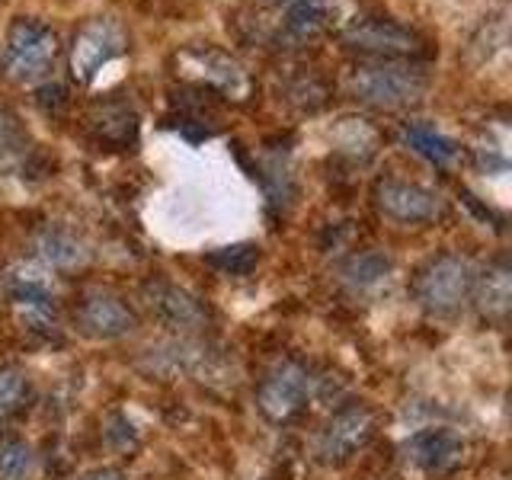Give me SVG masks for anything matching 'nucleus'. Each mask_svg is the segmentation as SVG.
Wrapping results in <instances>:
<instances>
[{"mask_svg": "<svg viewBox=\"0 0 512 480\" xmlns=\"http://www.w3.org/2000/svg\"><path fill=\"white\" fill-rule=\"evenodd\" d=\"M29 154V135L13 112L0 109V170L23 164Z\"/></svg>", "mask_w": 512, "mask_h": 480, "instance_id": "obj_18", "label": "nucleus"}, {"mask_svg": "<svg viewBox=\"0 0 512 480\" xmlns=\"http://www.w3.org/2000/svg\"><path fill=\"white\" fill-rule=\"evenodd\" d=\"M208 266H215L224 276H250L260 263V247L253 244H234V247H221L215 253L205 256Z\"/></svg>", "mask_w": 512, "mask_h": 480, "instance_id": "obj_19", "label": "nucleus"}, {"mask_svg": "<svg viewBox=\"0 0 512 480\" xmlns=\"http://www.w3.org/2000/svg\"><path fill=\"white\" fill-rule=\"evenodd\" d=\"M32 247H36V253L42 256L45 263H52V266H77V263H84L87 260V250L84 244L71 234V231H64V228H42L36 234V240H32Z\"/></svg>", "mask_w": 512, "mask_h": 480, "instance_id": "obj_13", "label": "nucleus"}, {"mask_svg": "<svg viewBox=\"0 0 512 480\" xmlns=\"http://www.w3.org/2000/svg\"><path fill=\"white\" fill-rule=\"evenodd\" d=\"M96 132H100V141L119 144V148H125V144L135 141V132H138L135 112H128L122 106L103 109V119H96Z\"/></svg>", "mask_w": 512, "mask_h": 480, "instance_id": "obj_21", "label": "nucleus"}, {"mask_svg": "<svg viewBox=\"0 0 512 480\" xmlns=\"http://www.w3.org/2000/svg\"><path fill=\"white\" fill-rule=\"evenodd\" d=\"M471 292L477 298V311L487 320H506L512 304V276L506 266H490L487 272H480Z\"/></svg>", "mask_w": 512, "mask_h": 480, "instance_id": "obj_12", "label": "nucleus"}, {"mask_svg": "<svg viewBox=\"0 0 512 480\" xmlns=\"http://www.w3.org/2000/svg\"><path fill=\"white\" fill-rule=\"evenodd\" d=\"M474 266L458 253H442L429 260L413 282V295L429 314H452L468 301L474 288Z\"/></svg>", "mask_w": 512, "mask_h": 480, "instance_id": "obj_3", "label": "nucleus"}, {"mask_svg": "<svg viewBox=\"0 0 512 480\" xmlns=\"http://www.w3.org/2000/svg\"><path fill=\"white\" fill-rule=\"evenodd\" d=\"M333 16L336 10L330 0H304V4L288 7V32H295V36H314V32L333 23Z\"/></svg>", "mask_w": 512, "mask_h": 480, "instance_id": "obj_17", "label": "nucleus"}, {"mask_svg": "<svg viewBox=\"0 0 512 480\" xmlns=\"http://www.w3.org/2000/svg\"><path fill=\"white\" fill-rule=\"evenodd\" d=\"M340 272H343V279L349 285L368 288V285H375V282H381L384 276H388V272H391V260L384 253H378V250H365V253L349 256Z\"/></svg>", "mask_w": 512, "mask_h": 480, "instance_id": "obj_16", "label": "nucleus"}, {"mask_svg": "<svg viewBox=\"0 0 512 480\" xmlns=\"http://www.w3.org/2000/svg\"><path fill=\"white\" fill-rule=\"evenodd\" d=\"M375 436V410L365 404H346L336 410L317 436V461L336 468L356 458Z\"/></svg>", "mask_w": 512, "mask_h": 480, "instance_id": "obj_4", "label": "nucleus"}, {"mask_svg": "<svg viewBox=\"0 0 512 480\" xmlns=\"http://www.w3.org/2000/svg\"><path fill=\"white\" fill-rule=\"evenodd\" d=\"M77 330L90 340H119L138 327V317L128 304L109 292H90L74 308Z\"/></svg>", "mask_w": 512, "mask_h": 480, "instance_id": "obj_8", "label": "nucleus"}, {"mask_svg": "<svg viewBox=\"0 0 512 480\" xmlns=\"http://www.w3.org/2000/svg\"><path fill=\"white\" fill-rule=\"evenodd\" d=\"M269 4H285V7H295V4H304V0H269Z\"/></svg>", "mask_w": 512, "mask_h": 480, "instance_id": "obj_24", "label": "nucleus"}, {"mask_svg": "<svg viewBox=\"0 0 512 480\" xmlns=\"http://www.w3.org/2000/svg\"><path fill=\"white\" fill-rule=\"evenodd\" d=\"M29 400V375L23 368H0V420L16 416Z\"/></svg>", "mask_w": 512, "mask_h": 480, "instance_id": "obj_20", "label": "nucleus"}, {"mask_svg": "<svg viewBox=\"0 0 512 480\" xmlns=\"http://www.w3.org/2000/svg\"><path fill=\"white\" fill-rule=\"evenodd\" d=\"M29 471H32V448L16 436L0 439V480H26Z\"/></svg>", "mask_w": 512, "mask_h": 480, "instance_id": "obj_22", "label": "nucleus"}, {"mask_svg": "<svg viewBox=\"0 0 512 480\" xmlns=\"http://www.w3.org/2000/svg\"><path fill=\"white\" fill-rule=\"evenodd\" d=\"M375 205L381 215L400 224H423L439 218L442 202L432 189L407 180H378L375 183Z\"/></svg>", "mask_w": 512, "mask_h": 480, "instance_id": "obj_9", "label": "nucleus"}, {"mask_svg": "<svg viewBox=\"0 0 512 480\" xmlns=\"http://www.w3.org/2000/svg\"><path fill=\"white\" fill-rule=\"evenodd\" d=\"M343 42L349 48H359V52L381 55V58H407V55L423 52V42L410 26L384 20V16H362V20H352V26L343 32Z\"/></svg>", "mask_w": 512, "mask_h": 480, "instance_id": "obj_7", "label": "nucleus"}, {"mask_svg": "<svg viewBox=\"0 0 512 480\" xmlns=\"http://www.w3.org/2000/svg\"><path fill=\"white\" fill-rule=\"evenodd\" d=\"M349 90L356 100L378 106V109H397L416 103L426 90V74L413 64H394V61H378V64H359L349 77Z\"/></svg>", "mask_w": 512, "mask_h": 480, "instance_id": "obj_1", "label": "nucleus"}, {"mask_svg": "<svg viewBox=\"0 0 512 480\" xmlns=\"http://www.w3.org/2000/svg\"><path fill=\"white\" fill-rule=\"evenodd\" d=\"M80 480H125V477H122L119 468H93V471H87Z\"/></svg>", "mask_w": 512, "mask_h": 480, "instance_id": "obj_23", "label": "nucleus"}, {"mask_svg": "<svg viewBox=\"0 0 512 480\" xmlns=\"http://www.w3.org/2000/svg\"><path fill=\"white\" fill-rule=\"evenodd\" d=\"M141 295L160 324H167L173 330H199L208 324V311L202 308V301L196 295H189L180 285L157 279V282L144 285Z\"/></svg>", "mask_w": 512, "mask_h": 480, "instance_id": "obj_10", "label": "nucleus"}, {"mask_svg": "<svg viewBox=\"0 0 512 480\" xmlns=\"http://www.w3.org/2000/svg\"><path fill=\"white\" fill-rule=\"evenodd\" d=\"M461 452L464 442L452 429H420L404 442V458L413 468L429 474H442L448 468H455L461 461Z\"/></svg>", "mask_w": 512, "mask_h": 480, "instance_id": "obj_11", "label": "nucleus"}, {"mask_svg": "<svg viewBox=\"0 0 512 480\" xmlns=\"http://www.w3.org/2000/svg\"><path fill=\"white\" fill-rule=\"evenodd\" d=\"M404 141L416 154H423L432 164H448V160L458 157V148L452 138H445L442 132H436L432 125L426 122H407L404 125Z\"/></svg>", "mask_w": 512, "mask_h": 480, "instance_id": "obj_14", "label": "nucleus"}, {"mask_svg": "<svg viewBox=\"0 0 512 480\" xmlns=\"http://www.w3.org/2000/svg\"><path fill=\"white\" fill-rule=\"evenodd\" d=\"M58 58V36L45 23L20 16L4 42V52H0V64H4L7 77L20 80V84H32V80L45 77L55 68Z\"/></svg>", "mask_w": 512, "mask_h": 480, "instance_id": "obj_2", "label": "nucleus"}, {"mask_svg": "<svg viewBox=\"0 0 512 480\" xmlns=\"http://www.w3.org/2000/svg\"><path fill=\"white\" fill-rule=\"evenodd\" d=\"M308 388H311L308 368L298 359H282L260 381L256 407H260V413L269 423H288L292 416L301 413L304 400H308Z\"/></svg>", "mask_w": 512, "mask_h": 480, "instance_id": "obj_5", "label": "nucleus"}, {"mask_svg": "<svg viewBox=\"0 0 512 480\" xmlns=\"http://www.w3.org/2000/svg\"><path fill=\"white\" fill-rule=\"evenodd\" d=\"M122 48H125L122 26L116 20H109V16H96L87 26H80V32L74 36V48H71L74 77L90 84L112 58L122 55Z\"/></svg>", "mask_w": 512, "mask_h": 480, "instance_id": "obj_6", "label": "nucleus"}, {"mask_svg": "<svg viewBox=\"0 0 512 480\" xmlns=\"http://www.w3.org/2000/svg\"><path fill=\"white\" fill-rule=\"evenodd\" d=\"M186 58L196 61V68L208 80L221 84L224 90H240V87H244V74H240V68H237V64L228 55L215 52V48H189Z\"/></svg>", "mask_w": 512, "mask_h": 480, "instance_id": "obj_15", "label": "nucleus"}]
</instances>
